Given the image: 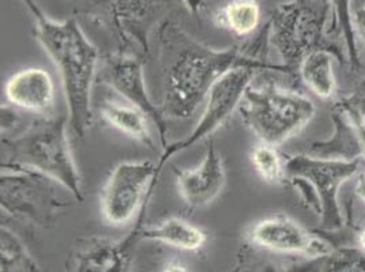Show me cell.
<instances>
[{"instance_id":"1","label":"cell","mask_w":365,"mask_h":272,"mask_svg":"<svg viewBox=\"0 0 365 272\" xmlns=\"http://www.w3.org/2000/svg\"><path fill=\"white\" fill-rule=\"evenodd\" d=\"M269 22H266L244 43L215 49L167 19L155 34L163 76L161 109L168 120L191 117L214 85L235 68L251 67L262 73L284 74L281 64L269 61Z\"/></svg>"},{"instance_id":"2","label":"cell","mask_w":365,"mask_h":272,"mask_svg":"<svg viewBox=\"0 0 365 272\" xmlns=\"http://www.w3.org/2000/svg\"><path fill=\"white\" fill-rule=\"evenodd\" d=\"M34 18V36L53 61L64 91L68 124L83 139L93 124L91 91L100 71V52L78 25L76 16L53 21L34 0H22Z\"/></svg>"},{"instance_id":"3","label":"cell","mask_w":365,"mask_h":272,"mask_svg":"<svg viewBox=\"0 0 365 272\" xmlns=\"http://www.w3.org/2000/svg\"><path fill=\"white\" fill-rule=\"evenodd\" d=\"M269 22V41L281 61L284 75L297 80L302 63L312 53L330 49L348 61V49L334 23L329 0H288L278 4Z\"/></svg>"},{"instance_id":"4","label":"cell","mask_w":365,"mask_h":272,"mask_svg":"<svg viewBox=\"0 0 365 272\" xmlns=\"http://www.w3.org/2000/svg\"><path fill=\"white\" fill-rule=\"evenodd\" d=\"M68 117H41L14 136H1V167L37 172L83 202L82 179L68 139Z\"/></svg>"},{"instance_id":"5","label":"cell","mask_w":365,"mask_h":272,"mask_svg":"<svg viewBox=\"0 0 365 272\" xmlns=\"http://www.w3.org/2000/svg\"><path fill=\"white\" fill-rule=\"evenodd\" d=\"M185 0H78L76 14L88 16L113 36L123 52L146 59L150 37Z\"/></svg>"},{"instance_id":"6","label":"cell","mask_w":365,"mask_h":272,"mask_svg":"<svg viewBox=\"0 0 365 272\" xmlns=\"http://www.w3.org/2000/svg\"><path fill=\"white\" fill-rule=\"evenodd\" d=\"M288 182L297 189L305 207L320 218V231L342 230L346 221L338 203L341 187L361 173L365 159L334 161L309 154L285 155Z\"/></svg>"},{"instance_id":"7","label":"cell","mask_w":365,"mask_h":272,"mask_svg":"<svg viewBox=\"0 0 365 272\" xmlns=\"http://www.w3.org/2000/svg\"><path fill=\"white\" fill-rule=\"evenodd\" d=\"M239 109L244 124L258 142L275 147L300 134L317 113V106L309 97L274 82L259 86L252 83Z\"/></svg>"},{"instance_id":"8","label":"cell","mask_w":365,"mask_h":272,"mask_svg":"<svg viewBox=\"0 0 365 272\" xmlns=\"http://www.w3.org/2000/svg\"><path fill=\"white\" fill-rule=\"evenodd\" d=\"M58 187H61V184L37 172L19 167H1V212L46 226L53 221L61 209L70 204L61 197Z\"/></svg>"},{"instance_id":"9","label":"cell","mask_w":365,"mask_h":272,"mask_svg":"<svg viewBox=\"0 0 365 272\" xmlns=\"http://www.w3.org/2000/svg\"><path fill=\"white\" fill-rule=\"evenodd\" d=\"M160 173L150 159L124 161L112 169L100 195L101 216L109 226L128 225L150 200Z\"/></svg>"},{"instance_id":"10","label":"cell","mask_w":365,"mask_h":272,"mask_svg":"<svg viewBox=\"0 0 365 272\" xmlns=\"http://www.w3.org/2000/svg\"><path fill=\"white\" fill-rule=\"evenodd\" d=\"M262 71L257 68L240 67L222 76L209 93L202 117L192 132L176 143H169L167 149L163 150L157 162L158 173L161 174L163 167H165V164L173 155L192 147L202 139H206L218 131L240 108L245 91L248 90L254 79Z\"/></svg>"},{"instance_id":"11","label":"cell","mask_w":365,"mask_h":272,"mask_svg":"<svg viewBox=\"0 0 365 272\" xmlns=\"http://www.w3.org/2000/svg\"><path fill=\"white\" fill-rule=\"evenodd\" d=\"M143 61L145 59L134 53L115 51L101 59V68L98 73L106 85L120 94L125 103L137 106L152 120L164 150L169 145L167 142L168 117L161 105H155L149 95L145 80Z\"/></svg>"},{"instance_id":"12","label":"cell","mask_w":365,"mask_h":272,"mask_svg":"<svg viewBox=\"0 0 365 272\" xmlns=\"http://www.w3.org/2000/svg\"><path fill=\"white\" fill-rule=\"evenodd\" d=\"M245 239L255 248L278 255L320 256L333 249V244L315 230L309 231L302 224L284 214L263 218L247 229Z\"/></svg>"},{"instance_id":"13","label":"cell","mask_w":365,"mask_h":272,"mask_svg":"<svg viewBox=\"0 0 365 272\" xmlns=\"http://www.w3.org/2000/svg\"><path fill=\"white\" fill-rule=\"evenodd\" d=\"M175 177L178 191L190 209H202L213 203L227 182L224 161L213 140H207L205 157L198 167L175 169Z\"/></svg>"},{"instance_id":"14","label":"cell","mask_w":365,"mask_h":272,"mask_svg":"<svg viewBox=\"0 0 365 272\" xmlns=\"http://www.w3.org/2000/svg\"><path fill=\"white\" fill-rule=\"evenodd\" d=\"M150 200H146L140 214L138 215L137 225L124 241H112L103 237H91L82 242L76 252V272H127L133 245L139 240V230Z\"/></svg>"},{"instance_id":"15","label":"cell","mask_w":365,"mask_h":272,"mask_svg":"<svg viewBox=\"0 0 365 272\" xmlns=\"http://www.w3.org/2000/svg\"><path fill=\"white\" fill-rule=\"evenodd\" d=\"M330 117L334 124V134L330 139L309 143L307 154L334 161L365 159V139L360 119H356L344 106L333 101Z\"/></svg>"},{"instance_id":"16","label":"cell","mask_w":365,"mask_h":272,"mask_svg":"<svg viewBox=\"0 0 365 272\" xmlns=\"http://www.w3.org/2000/svg\"><path fill=\"white\" fill-rule=\"evenodd\" d=\"M7 103L33 115L48 116L55 105V82L51 74L40 67L16 71L4 85Z\"/></svg>"},{"instance_id":"17","label":"cell","mask_w":365,"mask_h":272,"mask_svg":"<svg viewBox=\"0 0 365 272\" xmlns=\"http://www.w3.org/2000/svg\"><path fill=\"white\" fill-rule=\"evenodd\" d=\"M346 64L348 61L341 58L334 51L323 49L309 55L297 73V82L322 100H336L338 83L334 74V64Z\"/></svg>"},{"instance_id":"18","label":"cell","mask_w":365,"mask_h":272,"mask_svg":"<svg viewBox=\"0 0 365 272\" xmlns=\"http://www.w3.org/2000/svg\"><path fill=\"white\" fill-rule=\"evenodd\" d=\"M98 109L103 120L110 127L154 150V139L149 125L152 120L137 106L115 100H104Z\"/></svg>"},{"instance_id":"19","label":"cell","mask_w":365,"mask_h":272,"mask_svg":"<svg viewBox=\"0 0 365 272\" xmlns=\"http://www.w3.org/2000/svg\"><path fill=\"white\" fill-rule=\"evenodd\" d=\"M139 237L163 242L172 248L197 252L207 242V233L182 218H169L154 227H140Z\"/></svg>"},{"instance_id":"20","label":"cell","mask_w":365,"mask_h":272,"mask_svg":"<svg viewBox=\"0 0 365 272\" xmlns=\"http://www.w3.org/2000/svg\"><path fill=\"white\" fill-rule=\"evenodd\" d=\"M290 272H365V252L356 245L338 244L320 256L293 264Z\"/></svg>"},{"instance_id":"21","label":"cell","mask_w":365,"mask_h":272,"mask_svg":"<svg viewBox=\"0 0 365 272\" xmlns=\"http://www.w3.org/2000/svg\"><path fill=\"white\" fill-rule=\"evenodd\" d=\"M260 0H228L214 11L215 25L236 37H251L259 29Z\"/></svg>"},{"instance_id":"22","label":"cell","mask_w":365,"mask_h":272,"mask_svg":"<svg viewBox=\"0 0 365 272\" xmlns=\"http://www.w3.org/2000/svg\"><path fill=\"white\" fill-rule=\"evenodd\" d=\"M251 164L259 177L272 185H288L287 159L272 145L258 142L250 154Z\"/></svg>"},{"instance_id":"23","label":"cell","mask_w":365,"mask_h":272,"mask_svg":"<svg viewBox=\"0 0 365 272\" xmlns=\"http://www.w3.org/2000/svg\"><path fill=\"white\" fill-rule=\"evenodd\" d=\"M334 10V23L336 29L342 34L346 49H348V63L350 70L359 73L361 68V61L359 56L357 37L351 22L350 14V0H329Z\"/></svg>"},{"instance_id":"24","label":"cell","mask_w":365,"mask_h":272,"mask_svg":"<svg viewBox=\"0 0 365 272\" xmlns=\"http://www.w3.org/2000/svg\"><path fill=\"white\" fill-rule=\"evenodd\" d=\"M344 106L356 119L363 120L365 117V78L360 80L348 95L335 100Z\"/></svg>"},{"instance_id":"25","label":"cell","mask_w":365,"mask_h":272,"mask_svg":"<svg viewBox=\"0 0 365 272\" xmlns=\"http://www.w3.org/2000/svg\"><path fill=\"white\" fill-rule=\"evenodd\" d=\"M19 122V116L9 105H1V136L9 135Z\"/></svg>"},{"instance_id":"26","label":"cell","mask_w":365,"mask_h":272,"mask_svg":"<svg viewBox=\"0 0 365 272\" xmlns=\"http://www.w3.org/2000/svg\"><path fill=\"white\" fill-rule=\"evenodd\" d=\"M351 22H353L356 37L360 38L365 46V6L356 9L354 14L351 16Z\"/></svg>"},{"instance_id":"27","label":"cell","mask_w":365,"mask_h":272,"mask_svg":"<svg viewBox=\"0 0 365 272\" xmlns=\"http://www.w3.org/2000/svg\"><path fill=\"white\" fill-rule=\"evenodd\" d=\"M354 194H356V197H359L360 200H363L365 204V167L361 170V173L359 174Z\"/></svg>"},{"instance_id":"28","label":"cell","mask_w":365,"mask_h":272,"mask_svg":"<svg viewBox=\"0 0 365 272\" xmlns=\"http://www.w3.org/2000/svg\"><path fill=\"white\" fill-rule=\"evenodd\" d=\"M161 272H190V270L184 264H182L180 261L173 260V261H169Z\"/></svg>"},{"instance_id":"29","label":"cell","mask_w":365,"mask_h":272,"mask_svg":"<svg viewBox=\"0 0 365 272\" xmlns=\"http://www.w3.org/2000/svg\"><path fill=\"white\" fill-rule=\"evenodd\" d=\"M353 234H354V237H356V242H354V245H356V246H359L361 251H364L365 252V226L361 227V229L354 227Z\"/></svg>"},{"instance_id":"30","label":"cell","mask_w":365,"mask_h":272,"mask_svg":"<svg viewBox=\"0 0 365 272\" xmlns=\"http://www.w3.org/2000/svg\"><path fill=\"white\" fill-rule=\"evenodd\" d=\"M185 4L192 14H199L206 7L205 0H185Z\"/></svg>"},{"instance_id":"31","label":"cell","mask_w":365,"mask_h":272,"mask_svg":"<svg viewBox=\"0 0 365 272\" xmlns=\"http://www.w3.org/2000/svg\"><path fill=\"white\" fill-rule=\"evenodd\" d=\"M262 272H290L289 270H287V271H282V270H278V268H275L273 266H269L267 268H264Z\"/></svg>"},{"instance_id":"32","label":"cell","mask_w":365,"mask_h":272,"mask_svg":"<svg viewBox=\"0 0 365 272\" xmlns=\"http://www.w3.org/2000/svg\"><path fill=\"white\" fill-rule=\"evenodd\" d=\"M360 127H361V132H363L365 139V117L361 120V122H360Z\"/></svg>"}]
</instances>
